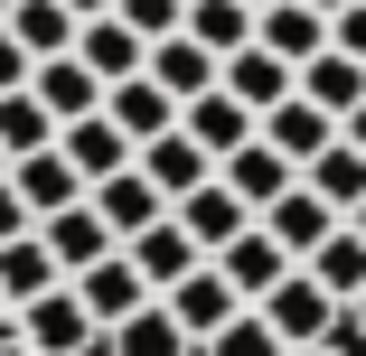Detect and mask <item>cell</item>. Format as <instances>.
I'll return each instance as SVG.
<instances>
[{
	"mask_svg": "<svg viewBox=\"0 0 366 356\" xmlns=\"http://www.w3.org/2000/svg\"><path fill=\"white\" fill-rule=\"evenodd\" d=\"M56 151L76 160V169H85V188H94V178H113V169H132V131L94 103V113H76V122L56 131Z\"/></svg>",
	"mask_w": 366,
	"mask_h": 356,
	"instance_id": "cell-10",
	"label": "cell"
},
{
	"mask_svg": "<svg viewBox=\"0 0 366 356\" xmlns=\"http://www.w3.org/2000/svg\"><path fill=\"white\" fill-rule=\"evenodd\" d=\"M179 122H188V131L207 141V151H216V160H226V151H244V141L263 131V113H254L244 94H226V85H207L197 103H179Z\"/></svg>",
	"mask_w": 366,
	"mask_h": 356,
	"instance_id": "cell-14",
	"label": "cell"
},
{
	"mask_svg": "<svg viewBox=\"0 0 366 356\" xmlns=\"http://www.w3.org/2000/svg\"><path fill=\"white\" fill-rule=\"evenodd\" d=\"M29 94H38V103H47L56 122H76V113H94V103H104V76H94V66H85L76 47H66V56H38Z\"/></svg>",
	"mask_w": 366,
	"mask_h": 356,
	"instance_id": "cell-20",
	"label": "cell"
},
{
	"mask_svg": "<svg viewBox=\"0 0 366 356\" xmlns=\"http://www.w3.org/2000/svg\"><path fill=\"white\" fill-rule=\"evenodd\" d=\"M263 141H272L291 169H310L329 141H338V113H329V103H310V94H282V103L263 113Z\"/></svg>",
	"mask_w": 366,
	"mask_h": 356,
	"instance_id": "cell-8",
	"label": "cell"
},
{
	"mask_svg": "<svg viewBox=\"0 0 366 356\" xmlns=\"http://www.w3.org/2000/svg\"><path fill=\"white\" fill-rule=\"evenodd\" d=\"M85 197H94V216H104V225H113L122 244H132L141 225H160V216H169V197H160V178L141 169V160H132V169H113V178H94Z\"/></svg>",
	"mask_w": 366,
	"mask_h": 356,
	"instance_id": "cell-5",
	"label": "cell"
},
{
	"mask_svg": "<svg viewBox=\"0 0 366 356\" xmlns=\"http://www.w3.org/2000/svg\"><path fill=\"white\" fill-rule=\"evenodd\" d=\"M0 356H38V347H29V328H19V310H0Z\"/></svg>",
	"mask_w": 366,
	"mask_h": 356,
	"instance_id": "cell-37",
	"label": "cell"
},
{
	"mask_svg": "<svg viewBox=\"0 0 366 356\" xmlns=\"http://www.w3.org/2000/svg\"><path fill=\"white\" fill-rule=\"evenodd\" d=\"M132 160H141V169H151V178H160V197H169V206H179L188 188H207V178H216V151H207V141H197L188 122H169L160 141H141V151H132Z\"/></svg>",
	"mask_w": 366,
	"mask_h": 356,
	"instance_id": "cell-6",
	"label": "cell"
},
{
	"mask_svg": "<svg viewBox=\"0 0 366 356\" xmlns=\"http://www.w3.org/2000/svg\"><path fill=\"white\" fill-rule=\"evenodd\" d=\"M104 356H197V337L179 328L169 300H141L122 328H104Z\"/></svg>",
	"mask_w": 366,
	"mask_h": 356,
	"instance_id": "cell-19",
	"label": "cell"
},
{
	"mask_svg": "<svg viewBox=\"0 0 366 356\" xmlns=\"http://www.w3.org/2000/svg\"><path fill=\"white\" fill-rule=\"evenodd\" d=\"M29 225H38V216H29V197L10 188V169H0V244H10V235H29Z\"/></svg>",
	"mask_w": 366,
	"mask_h": 356,
	"instance_id": "cell-36",
	"label": "cell"
},
{
	"mask_svg": "<svg viewBox=\"0 0 366 356\" xmlns=\"http://www.w3.org/2000/svg\"><path fill=\"white\" fill-rule=\"evenodd\" d=\"M301 178H310V188H320V197H329V206H338V216H347V206H357V197H366V151H357V141H347V131H338V141H329V151H320V160H310V169H301Z\"/></svg>",
	"mask_w": 366,
	"mask_h": 356,
	"instance_id": "cell-27",
	"label": "cell"
},
{
	"mask_svg": "<svg viewBox=\"0 0 366 356\" xmlns=\"http://www.w3.org/2000/svg\"><path fill=\"white\" fill-rule=\"evenodd\" d=\"M188 38H207L216 56H235V47H254V10L244 0H188Z\"/></svg>",
	"mask_w": 366,
	"mask_h": 356,
	"instance_id": "cell-30",
	"label": "cell"
},
{
	"mask_svg": "<svg viewBox=\"0 0 366 356\" xmlns=\"http://www.w3.org/2000/svg\"><path fill=\"white\" fill-rule=\"evenodd\" d=\"M122 253H132L141 272H151V291H169V281H188V272L207 263V253H197V235H188L179 216H160V225H141V235H132Z\"/></svg>",
	"mask_w": 366,
	"mask_h": 356,
	"instance_id": "cell-23",
	"label": "cell"
},
{
	"mask_svg": "<svg viewBox=\"0 0 366 356\" xmlns=\"http://www.w3.org/2000/svg\"><path fill=\"white\" fill-rule=\"evenodd\" d=\"M160 300H169V310H179V328H188V337H197V347H207V337H216V328H226V319H235V310H244V291H235V281H226V263H216V253H207V263H197V272H188V281H169V291H160Z\"/></svg>",
	"mask_w": 366,
	"mask_h": 356,
	"instance_id": "cell-3",
	"label": "cell"
},
{
	"mask_svg": "<svg viewBox=\"0 0 366 356\" xmlns=\"http://www.w3.org/2000/svg\"><path fill=\"white\" fill-rule=\"evenodd\" d=\"M0 169H10V151H0Z\"/></svg>",
	"mask_w": 366,
	"mask_h": 356,
	"instance_id": "cell-45",
	"label": "cell"
},
{
	"mask_svg": "<svg viewBox=\"0 0 366 356\" xmlns=\"http://www.w3.org/2000/svg\"><path fill=\"white\" fill-rule=\"evenodd\" d=\"M29 76H38V56L19 47V29H10V19H0V94H19Z\"/></svg>",
	"mask_w": 366,
	"mask_h": 356,
	"instance_id": "cell-33",
	"label": "cell"
},
{
	"mask_svg": "<svg viewBox=\"0 0 366 356\" xmlns=\"http://www.w3.org/2000/svg\"><path fill=\"white\" fill-rule=\"evenodd\" d=\"M338 131H347V141H357V151H366V103H357V113H347V122H338Z\"/></svg>",
	"mask_w": 366,
	"mask_h": 356,
	"instance_id": "cell-38",
	"label": "cell"
},
{
	"mask_svg": "<svg viewBox=\"0 0 366 356\" xmlns=\"http://www.w3.org/2000/svg\"><path fill=\"white\" fill-rule=\"evenodd\" d=\"M151 76H160L179 103H197L216 76H226V56H216L207 38H188V29H169V38H151Z\"/></svg>",
	"mask_w": 366,
	"mask_h": 356,
	"instance_id": "cell-15",
	"label": "cell"
},
{
	"mask_svg": "<svg viewBox=\"0 0 366 356\" xmlns=\"http://www.w3.org/2000/svg\"><path fill=\"white\" fill-rule=\"evenodd\" d=\"M310 272L329 281V291H338V300H357V291H366V235H357V225L338 216V225H329V244L310 253Z\"/></svg>",
	"mask_w": 366,
	"mask_h": 356,
	"instance_id": "cell-29",
	"label": "cell"
},
{
	"mask_svg": "<svg viewBox=\"0 0 366 356\" xmlns=\"http://www.w3.org/2000/svg\"><path fill=\"white\" fill-rule=\"evenodd\" d=\"M216 263H226V281H235V291H244V300H263V291H272V281L291 272V253H282V235H272L263 216H254V225H244V235H235L226 253H216Z\"/></svg>",
	"mask_w": 366,
	"mask_h": 356,
	"instance_id": "cell-24",
	"label": "cell"
},
{
	"mask_svg": "<svg viewBox=\"0 0 366 356\" xmlns=\"http://www.w3.org/2000/svg\"><path fill=\"white\" fill-rule=\"evenodd\" d=\"M254 38H263L272 56H291V66H310V56L329 47V10H310V0H272V10H254Z\"/></svg>",
	"mask_w": 366,
	"mask_h": 356,
	"instance_id": "cell-22",
	"label": "cell"
},
{
	"mask_svg": "<svg viewBox=\"0 0 366 356\" xmlns=\"http://www.w3.org/2000/svg\"><path fill=\"white\" fill-rule=\"evenodd\" d=\"M56 131H66V122H56V113H47V103L29 94V85H19V94H0V151H10V160H29V151H47Z\"/></svg>",
	"mask_w": 366,
	"mask_h": 356,
	"instance_id": "cell-28",
	"label": "cell"
},
{
	"mask_svg": "<svg viewBox=\"0 0 366 356\" xmlns=\"http://www.w3.org/2000/svg\"><path fill=\"white\" fill-rule=\"evenodd\" d=\"M76 56L94 66L104 85H122V76H141V66H151V38H141L132 19H113V10H104V19H85V29H76Z\"/></svg>",
	"mask_w": 366,
	"mask_h": 356,
	"instance_id": "cell-17",
	"label": "cell"
},
{
	"mask_svg": "<svg viewBox=\"0 0 366 356\" xmlns=\"http://www.w3.org/2000/svg\"><path fill=\"white\" fill-rule=\"evenodd\" d=\"M329 347H347V356H366V291L357 300H338V337Z\"/></svg>",
	"mask_w": 366,
	"mask_h": 356,
	"instance_id": "cell-35",
	"label": "cell"
},
{
	"mask_svg": "<svg viewBox=\"0 0 366 356\" xmlns=\"http://www.w3.org/2000/svg\"><path fill=\"white\" fill-rule=\"evenodd\" d=\"M0 19H10V0H0Z\"/></svg>",
	"mask_w": 366,
	"mask_h": 356,
	"instance_id": "cell-44",
	"label": "cell"
},
{
	"mask_svg": "<svg viewBox=\"0 0 366 356\" xmlns=\"http://www.w3.org/2000/svg\"><path fill=\"white\" fill-rule=\"evenodd\" d=\"M19 328H29V347H38V356H85V347H104V328H94V310H85L76 281L38 291V300L19 310Z\"/></svg>",
	"mask_w": 366,
	"mask_h": 356,
	"instance_id": "cell-2",
	"label": "cell"
},
{
	"mask_svg": "<svg viewBox=\"0 0 366 356\" xmlns=\"http://www.w3.org/2000/svg\"><path fill=\"white\" fill-rule=\"evenodd\" d=\"M66 10H76V19H104V10H113V0H66Z\"/></svg>",
	"mask_w": 366,
	"mask_h": 356,
	"instance_id": "cell-39",
	"label": "cell"
},
{
	"mask_svg": "<svg viewBox=\"0 0 366 356\" xmlns=\"http://www.w3.org/2000/svg\"><path fill=\"white\" fill-rule=\"evenodd\" d=\"M216 178H226V188H235V197L254 206V216H263V206H272V197H282L291 178H301V169H291V160L272 151V141L254 131V141H244V151H226V160H216Z\"/></svg>",
	"mask_w": 366,
	"mask_h": 356,
	"instance_id": "cell-18",
	"label": "cell"
},
{
	"mask_svg": "<svg viewBox=\"0 0 366 356\" xmlns=\"http://www.w3.org/2000/svg\"><path fill=\"white\" fill-rule=\"evenodd\" d=\"M10 188L29 197V216H56V206H76V197H85V169H76V160H66L56 141H47V151L10 160Z\"/></svg>",
	"mask_w": 366,
	"mask_h": 356,
	"instance_id": "cell-16",
	"label": "cell"
},
{
	"mask_svg": "<svg viewBox=\"0 0 366 356\" xmlns=\"http://www.w3.org/2000/svg\"><path fill=\"white\" fill-rule=\"evenodd\" d=\"M329 47H347V56H366V0H347V10L329 19Z\"/></svg>",
	"mask_w": 366,
	"mask_h": 356,
	"instance_id": "cell-34",
	"label": "cell"
},
{
	"mask_svg": "<svg viewBox=\"0 0 366 356\" xmlns=\"http://www.w3.org/2000/svg\"><path fill=\"white\" fill-rule=\"evenodd\" d=\"M113 19H132L141 38H169V29H188V0H113Z\"/></svg>",
	"mask_w": 366,
	"mask_h": 356,
	"instance_id": "cell-32",
	"label": "cell"
},
{
	"mask_svg": "<svg viewBox=\"0 0 366 356\" xmlns=\"http://www.w3.org/2000/svg\"><path fill=\"white\" fill-rule=\"evenodd\" d=\"M263 225L282 235V253H291V263H310V253L329 244V225H338V206H329V197H320L310 178H291V188H282V197L263 206Z\"/></svg>",
	"mask_w": 366,
	"mask_h": 356,
	"instance_id": "cell-7",
	"label": "cell"
},
{
	"mask_svg": "<svg viewBox=\"0 0 366 356\" xmlns=\"http://www.w3.org/2000/svg\"><path fill=\"white\" fill-rule=\"evenodd\" d=\"M0 310H10V300H0Z\"/></svg>",
	"mask_w": 366,
	"mask_h": 356,
	"instance_id": "cell-46",
	"label": "cell"
},
{
	"mask_svg": "<svg viewBox=\"0 0 366 356\" xmlns=\"http://www.w3.org/2000/svg\"><path fill=\"white\" fill-rule=\"evenodd\" d=\"M10 29H19V47H29V56H66L85 19L66 10V0H10Z\"/></svg>",
	"mask_w": 366,
	"mask_h": 356,
	"instance_id": "cell-26",
	"label": "cell"
},
{
	"mask_svg": "<svg viewBox=\"0 0 366 356\" xmlns=\"http://www.w3.org/2000/svg\"><path fill=\"white\" fill-rule=\"evenodd\" d=\"M254 310L282 328V347H329V337H338V291H329V281H320L310 263H291V272L272 281V291H263Z\"/></svg>",
	"mask_w": 366,
	"mask_h": 356,
	"instance_id": "cell-1",
	"label": "cell"
},
{
	"mask_svg": "<svg viewBox=\"0 0 366 356\" xmlns=\"http://www.w3.org/2000/svg\"><path fill=\"white\" fill-rule=\"evenodd\" d=\"M216 85H226V94H244L254 113H272L282 94H301V66H291V56H272V47L254 38V47H235V56H226V76H216Z\"/></svg>",
	"mask_w": 366,
	"mask_h": 356,
	"instance_id": "cell-13",
	"label": "cell"
},
{
	"mask_svg": "<svg viewBox=\"0 0 366 356\" xmlns=\"http://www.w3.org/2000/svg\"><path fill=\"white\" fill-rule=\"evenodd\" d=\"M197 356H291V347H282V328H272V319H263V310L244 300V310H235L226 328H216V337H207Z\"/></svg>",
	"mask_w": 366,
	"mask_h": 356,
	"instance_id": "cell-31",
	"label": "cell"
},
{
	"mask_svg": "<svg viewBox=\"0 0 366 356\" xmlns=\"http://www.w3.org/2000/svg\"><path fill=\"white\" fill-rule=\"evenodd\" d=\"M301 94H310V103H329V113L347 122V113L366 103V56H347V47H320V56L301 66Z\"/></svg>",
	"mask_w": 366,
	"mask_h": 356,
	"instance_id": "cell-25",
	"label": "cell"
},
{
	"mask_svg": "<svg viewBox=\"0 0 366 356\" xmlns=\"http://www.w3.org/2000/svg\"><path fill=\"white\" fill-rule=\"evenodd\" d=\"M310 10H329V19H338V10H347V0H310Z\"/></svg>",
	"mask_w": 366,
	"mask_h": 356,
	"instance_id": "cell-42",
	"label": "cell"
},
{
	"mask_svg": "<svg viewBox=\"0 0 366 356\" xmlns=\"http://www.w3.org/2000/svg\"><path fill=\"white\" fill-rule=\"evenodd\" d=\"M56 281H66V263L47 253V235H38V225L0 244V300H10V310H29L38 291H56Z\"/></svg>",
	"mask_w": 366,
	"mask_h": 356,
	"instance_id": "cell-21",
	"label": "cell"
},
{
	"mask_svg": "<svg viewBox=\"0 0 366 356\" xmlns=\"http://www.w3.org/2000/svg\"><path fill=\"white\" fill-rule=\"evenodd\" d=\"M244 10H272V0H244Z\"/></svg>",
	"mask_w": 366,
	"mask_h": 356,
	"instance_id": "cell-43",
	"label": "cell"
},
{
	"mask_svg": "<svg viewBox=\"0 0 366 356\" xmlns=\"http://www.w3.org/2000/svg\"><path fill=\"white\" fill-rule=\"evenodd\" d=\"M38 235H47V253L66 263V281H76L85 263H104V253L122 244V235H113V225L94 216V197H76V206H56V216H38Z\"/></svg>",
	"mask_w": 366,
	"mask_h": 356,
	"instance_id": "cell-11",
	"label": "cell"
},
{
	"mask_svg": "<svg viewBox=\"0 0 366 356\" xmlns=\"http://www.w3.org/2000/svg\"><path fill=\"white\" fill-rule=\"evenodd\" d=\"M104 113L132 131V151H141V141H160L169 122H179V94L151 76V66H141V76H122V85H104Z\"/></svg>",
	"mask_w": 366,
	"mask_h": 356,
	"instance_id": "cell-12",
	"label": "cell"
},
{
	"mask_svg": "<svg viewBox=\"0 0 366 356\" xmlns=\"http://www.w3.org/2000/svg\"><path fill=\"white\" fill-rule=\"evenodd\" d=\"M169 216H179V225L197 235V253H226V244H235V235L254 225V206H244V197H235L226 178H207V188H188V197L169 206Z\"/></svg>",
	"mask_w": 366,
	"mask_h": 356,
	"instance_id": "cell-9",
	"label": "cell"
},
{
	"mask_svg": "<svg viewBox=\"0 0 366 356\" xmlns=\"http://www.w3.org/2000/svg\"><path fill=\"white\" fill-rule=\"evenodd\" d=\"M76 291H85V310H94V328H122V319H132L141 300H160V291H151V272H141V263H132L122 244H113L104 263H85V272H76Z\"/></svg>",
	"mask_w": 366,
	"mask_h": 356,
	"instance_id": "cell-4",
	"label": "cell"
},
{
	"mask_svg": "<svg viewBox=\"0 0 366 356\" xmlns=\"http://www.w3.org/2000/svg\"><path fill=\"white\" fill-rule=\"evenodd\" d=\"M347 225H357V235H366V197H357V206H347Z\"/></svg>",
	"mask_w": 366,
	"mask_h": 356,
	"instance_id": "cell-40",
	"label": "cell"
},
{
	"mask_svg": "<svg viewBox=\"0 0 366 356\" xmlns=\"http://www.w3.org/2000/svg\"><path fill=\"white\" fill-rule=\"evenodd\" d=\"M291 356H347V347H291Z\"/></svg>",
	"mask_w": 366,
	"mask_h": 356,
	"instance_id": "cell-41",
	"label": "cell"
}]
</instances>
